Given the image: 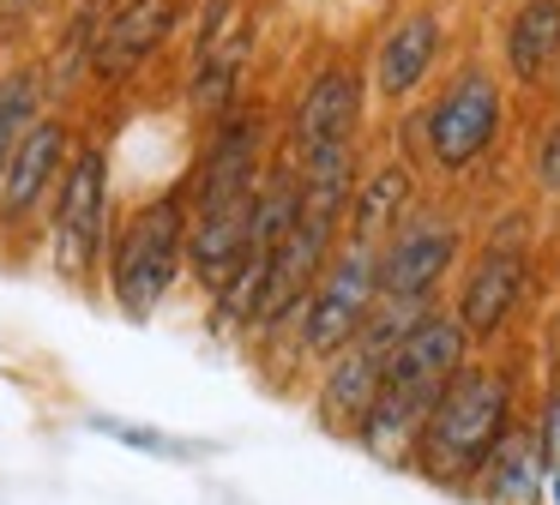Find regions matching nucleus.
Instances as JSON below:
<instances>
[{
	"mask_svg": "<svg viewBox=\"0 0 560 505\" xmlns=\"http://www.w3.org/2000/svg\"><path fill=\"white\" fill-rule=\"evenodd\" d=\"M242 24H247L242 0H206V7H199V19H194V55H187V60L211 55V48H218L223 36H235Z\"/></svg>",
	"mask_w": 560,
	"mask_h": 505,
	"instance_id": "obj_20",
	"label": "nucleus"
},
{
	"mask_svg": "<svg viewBox=\"0 0 560 505\" xmlns=\"http://www.w3.org/2000/svg\"><path fill=\"white\" fill-rule=\"evenodd\" d=\"M254 19L242 24L235 36H223L211 55L187 60V115L199 120V127H211L218 115H230L235 103H242V84H247V67H254Z\"/></svg>",
	"mask_w": 560,
	"mask_h": 505,
	"instance_id": "obj_16",
	"label": "nucleus"
},
{
	"mask_svg": "<svg viewBox=\"0 0 560 505\" xmlns=\"http://www.w3.org/2000/svg\"><path fill=\"white\" fill-rule=\"evenodd\" d=\"M536 445H542V463H560V379L542 391V409H536Z\"/></svg>",
	"mask_w": 560,
	"mask_h": 505,
	"instance_id": "obj_21",
	"label": "nucleus"
},
{
	"mask_svg": "<svg viewBox=\"0 0 560 505\" xmlns=\"http://www.w3.org/2000/svg\"><path fill=\"white\" fill-rule=\"evenodd\" d=\"M49 108V79H43V60H13L0 72V175H7V156H13L19 132Z\"/></svg>",
	"mask_w": 560,
	"mask_h": 505,
	"instance_id": "obj_19",
	"label": "nucleus"
},
{
	"mask_svg": "<svg viewBox=\"0 0 560 505\" xmlns=\"http://www.w3.org/2000/svg\"><path fill=\"white\" fill-rule=\"evenodd\" d=\"M542 505H560V463H548L542 475Z\"/></svg>",
	"mask_w": 560,
	"mask_h": 505,
	"instance_id": "obj_24",
	"label": "nucleus"
},
{
	"mask_svg": "<svg viewBox=\"0 0 560 505\" xmlns=\"http://www.w3.org/2000/svg\"><path fill=\"white\" fill-rule=\"evenodd\" d=\"M434 60H440V19L434 12H404V19L380 36L374 91L386 96V103H410V96L428 84Z\"/></svg>",
	"mask_w": 560,
	"mask_h": 505,
	"instance_id": "obj_13",
	"label": "nucleus"
},
{
	"mask_svg": "<svg viewBox=\"0 0 560 505\" xmlns=\"http://www.w3.org/2000/svg\"><path fill=\"white\" fill-rule=\"evenodd\" d=\"M49 7V0H0V48L7 43H19V36L37 24V12Z\"/></svg>",
	"mask_w": 560,
	"mask_h": 505,
	"instance_id": "obj_22",
	"label": "nucleus"
},
{
	"mask_svg": "<svg viewBox=\"0 0 560 505\" xmlns=\"http://www.w3.org/2000/svg\"><path fill=\"white\" fill-rule=\"evenodd\" d=\"M518 295H524V216L506 211V223L488 235V247L464 271L452 319L464 325L470 343H494V337H506L512 313H518Z\"/></svg>",
	"mask_w": 560,
	"mask_h": 505,
	"instance_id": "obj_10",
	"label": "nucleus"
},
{
	"mask_svg": "<svg viewBox=\"0 0 560 505\" xmlns=\"http://www.w3.org/2000/svg\"><path fill=\"white\" fill-rule=\"evenodd\" d=\"M79 132L61 108H43L25 132H19L13 156H7V175H0V240L25 235L49 216V199L61 187V168L73 156Z\"/></svg>",
	"mask_w": 560,
	"mask_h": 505,
	"instance_id": "obj_9",
	"label": "nucleus"
},
{
	"mask_svg": "<svg viewBox=\"0 0 560 505\" xmlns=\"http://www.w3.org/2000/svg\"><path fill=\"white\" fill-rule=\"evenodd\" d=\"M49 265L67 289L91 295L103 283V247L115 228V192H109V144L103 139H79L73 156L61 168V187L49 199Z\"/></svg>",
	"mask_w": 560,
	"mask_h": 505,
	"instance_id": "obj_4",
	"label": "nucleus"
},
{
	"mask_svg": "<svg viewBox=\"0 0 560 505\" xmlns=\"http://www.w3.org/2000/svg\"><path fill=\"white\" fill-rule=\"evenodd\" d=\"M542 445H536V427L530 421H512L506 433H500V445L482 457V469H476V500L482 505H542Z\"/></svg>",
	"mask_w": 560,
	"mask_h": 505,
	"instance_id": "obj_14",
	"label": "nucleus"
},
{
	"mask_svg": "<svg viewBox=\"0 0 560 505\" xmlns=\"http://www.w3.org/2000/svg\"><path fill=\"white\" fill-rule=\"evenodd\" d=\"M500 120H506L500 79L488 67H464L458 79L440 91V103L422 108L428 163H434L440 175H464V168L482 163V151L500 139Z\"/></svg>",
	"mask_w": 560,
	"mask_h": 505,
	"instance_id": "obj_8",
	"label": "nucleus"
},
{
	"mask_svg": "<svg viewBox=\"0 0 560 505\" xmlns=\"http://www.w3.org/2000/svg\"><path fill=\"white\" fill-rule=\"evenodd\" d=\"M187 24V0H115L91 43L85 72L97 84H127L158 60V48Z\"/></svg>",
	"mask_w": 560,
	"mask_h": 505,
	"instance_id": "obj_12",
	"label": "nucleus"
},
{
	"mask_svg": "<svg viewBox=\"0 0 560 505\" xmlns=\"http://www.w3.org/2000/svg\"><path fill=\"white\" fill-rule=\"evenodd\" d=\"M271 168V115L266 103H235L206 127L194 168H187V216H218L230 204H247Z\"/></svg>",
	"mask_w": 560,
	"mask_h": 505,
	"instance_id": "obj_5",
	"label": "nucleus"
},
{
	"mask_svg": "<svg viewBox=\"0 0 560 505\" xmlns=\"http://www.w3.org/2000/svg\"><path fill=\"white\" fill-rule=\"evenodd\" d=\"M512 421H518V379L488 367V361H470V367H458L440 385V397L428 403L404 463H410L416 475H428L434 488L458 493L476 481L482 457L500 445V433H506Z\"/></svg>",
	"mask_w": 560,
	"mask_h": 505,
	"instance_id": "obj_2",
	"label": "nucleus"
},
{
	"mask_svg": "<svg viewBox=\"0 0 560 505\" xmlns=\"http://www.w3.org/2000/svg\"><path fill=\"white\" fill-rule=\"evenodd\" d=\"M362 103H368L362 72L350 60H326L307 79V91L295 96L290 120H283V151H290V163H307V156L331 151V144H355Z\"/></svg>",
	"mask_w": 560,
	"mask_h": 505,
	"instance_id": "obj_11",
	"label": "nucleus"
},
{
	"mask_svg": "<svg viewBox=\"0 0 560 505\" xmlns=\"http://www.w3.org/2000/svg\"><path fill=\"white\" fill-rule=\"evenodd\" d=\"M85 433H97V439L121 445V451H133V457H158V463H199V457L218 451L211 439L151 427V421H133V415H109V409H91V415H85Z\"/></svg>",
	"mask_w": 560,
	"mask_h": 505,
	"instance_id": "obj_18",
	"label": "nucleus"
},
{
	"mask_svg": "<svg viewBox=\"0 0 560 505\" xmlns=\"http://www.w3.org/2000/svg\"><path fill=\"white\" fill-rule=\"evenodd\" d=\"M458 247H464V235L446 211L410 204V216L374 247L380 301H392V307H434V289L458 265Z\"/></svg>",
	"mask_w": 560,
	"mask_h": 505,
	"instance_id": "obj_7",
	"label": "nucleus"
},
{
	"mask_svg": "<svg viewBox=\"0 0 560 505\" xmlns=\"http://www.w3.org/2000/svg\"><path fill=\"white\" fill-rule=\"evenodd\" d=\"M470 349L476 343L464 337V325L452 319V313L422 307L410 325H404L398 343L386 349L380 391H374V403H368V415L355 421L350 439L362 445L368 457H380V463H404V451H410L428 403L440 397V385H446L452 373L470 367Z\"/></svg>",
	"mask_w": 560,
	"mask_h": 505,
	"instance_id": "obj_1",
	"label": "nucleus"
},
{
	"mask_svg": "<svg viewBox=\"0 0 560 505\" xmlns=\"http://www.w3.org/2000/svg\"><path fill=\"white\" fill-rule=\"evenodd\" d=\"M536 180H542V192H560V127H548L536 144Z\"/></svg>",
	"mask_w": 560,
	"mask_h": 505,
	"instance_id": "obj_23",
	"label": "nucleus"
},
{
	"mask_svg": "<svg viewBox=\"0 0 560 505\" xmlns=\"http://www.w3.org/2000/svg\"><path fill=\"white\" fill-rule=\"evenodd\" d=\"M410 204H416V168L404 163V156H392V163L368 168V175H355L350 211H343V240L380 247V240H386L392 228L410 216Z\"/></svg>",
	"mask_w": 560,
	"mask_h": 505,
	"instance_id": "obj_15",
	"label": "nucleus"
},
{
	"mask_svg": "<svg viewBox=\"0 0 560 505\" xmlns=\"http://www.w3.org/2000/svg\"><path fill=\"white\" fill-rule=\"evenodd\" d=\"M560 60V0H524L506 24V72L512 84L536 91Z\"/></svg>",
	"mask_w": 560,
	"mask_h": 505,
	"instance_id": "obj_17",
	"label": "nucleus"
},
{
	"mask_svg": "<svg viewBox=\"0 0 560 505\" xmlns=\"http://www.w3.org/2000/svg\"><path fill=\"white\" fill-rule=\"evenodd\" d=\"M182 277H187V175L175 187L151 192L145 204H133L109 228L103 295L115 301L121 319L145 325V319H158V307L175 295Z\"/></svg>",
	"mask_w": 560,
	"mask_h": 505,
	"instance_id": "obj_3",
	"label": "nucleus"
},
{
	"mask_svg": "<svg viewBox=\"0 0 560 505\" xmlns=\"http://www.w3.org/2000/svg\"><path fill=\"white\" fill-rule=\"evenodd\" d=\"M380 307V283H374V247L362 240H338V252L326 259L314 295L302 301L290 337L302 361H331L338 349H350L362 337L368 313Z\"/></svg>",
	"mask_w": 560,
	"mask_h": 505,
	"instance_id": "obj_6",
	"label": "nucleus"
}]
</instances>
